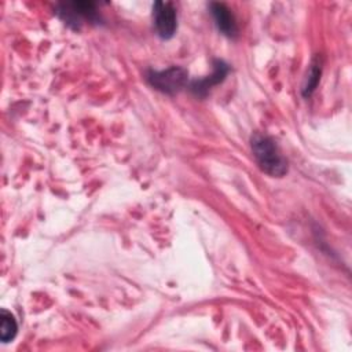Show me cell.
Returning <instances> with one entry per match:
<instances>
[{
    "label": "cell",
    "instance_id": "cell-7",
    "mask_svg": "<svg viewBox=\"0 0 352 352\" xmlns=\"http://www.w3.org/2000/svg\"><path fill=\"white\" fill-rule=\"evenodd\" d=\"M320 76H322V60L319 56H315L309 65L308 74H307L302 88H301L304 98H309L314 94V91L316 89V87L319 84Z\"/></svg>",
    "mask_w": 352,
    "mask_h": 352
},
{
    "label": "cell",
    "instance_id": "cell-6",
    "mask_svg": "<svg viewBox=\"0 0 352 352\" xmlns=\"http://www.w3.org/2000/svg\"><path fill=\"white\" fill-rule=\"evenodd\" d=\"M209 10L219 32L230 38H235L238 36V25L231 10L224 3H210Z\"/></svg>",
    "mask_w": 352,
    "mask_h": 352
},
{
    "label": "cell",
    "instance_id": "cell-4",
    "mask_svg": "<svg viewBox=\"0 0 352 352\" xmlns=\"http://www.w3.org/2000/svg\"><path fill=\"white\" fill-rule=\"evenodd\" d=\"M153 22L157 34L169 40L177 30V12L170 1H155L153 4Z\"/></svg>",
    "mask_w": 352,
    "mask_h": 352
},
{
    "label": "cell",
    "instance_id": "cell-1",
    "mask_svg": "<svg viewBox=\"0 0 352 352\" xmlns=\"http://www.w3.org/2000/svg\"><path fill=\"white\" fill-rule=\"evenodd\" d=\"M250 146L256 162L264 173L272 177H282L287 173V160L271 136L256 132L250 139Z\"/></svg>",
    "mask_w": 352,
    "mask_h": 352
},
{
    "label": "cell",
    "instance_id": "cell-8",
    "mask_svg": "<svg viewBox=\"0 0 352 352\" xmlns=\"http://www.w3.org/2000/svg\"><path fill=\"white\" fill-rule=\"evenodd\" d=\"M1 326H0V340L1 342H10L15 338L18 331V323L15 320V316L8 312L7 309H1Z\"/></svg>",
    "mask_w": 352,
    "mask_h": 352
},
{
    "label": "cell",
    "instance_id": "cell-3",
    "mask_svg": "<svg viewBox=\"0 0 352 352\" xmlns=\"http://www.w3.org/2000/svg\"><path fill=\"white\" fill-rule=\"evenodd\" d=\"M147 82L157 91L175 95L188 84V72L182 66H170L165 70H150L146 76Z\"/></svg>",
    "mask_w": 352,
    "mask_h": 352
},
{
    "label": "cell",
    "instance_id": "cell-2",
    "mask_svg": "<svg viewBox=\"0 0 352 352\" xmlns=\"http://www.w3.org/2000/svg\"><path fill=\"white\" fill-rule=\"evenodd\" d=\"M56 15L72 29L80 30L84 23L99 25L102 16L94 1H65L56 7Z\"/></svg>",
    "mask_w": 352,
    "mask_h": 352
},
{
    "label": "cell",
    "instance_id": "cell-5",
    "mask_svg": "<svg viewBox=\"0 0 352 352\" xmlns=\"http://www.w3.org/2000/svg\"><path fill=\"white\" fill-rule=\"evenodd\" d=\"M230 72V66L221 60V59H216L213 62V73L210 76H206L204 78H198V80H192L190 84H188V88L190 91L198 96V98H205L209 91L212 89V87L220 84L224 81L226 76Z\"/></svg>",
    "mask_w": 352,
    "mask_h": 352
}]
</instances>
